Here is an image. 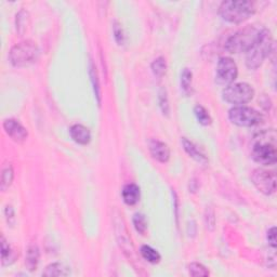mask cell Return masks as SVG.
<instances>
[{"instance_id":"obj_1","label":"cell","mask_w":277,"mask_h":277,"mask_svg":"<svg viewBox=\"0 0 277 277\" xmlns=\"http://www.w3.org/2000/svg\"><path fill=\"white\" fill-rule=\"evenodd\" d=\"M276 132L274 129L265 130L253 138L251 156L256 163L272 166L277 161Z\"/></svg>"},{"instance_id":"obj_2","label":"cell","mask_w":277,"mask_h":277,"mask_svg":"<svg viewBox=\"0 0 277 277\" xmlns=\"http://www.w3.org/2000/svg\"><path fill=\"white\" fill-rule=\"evenodd\" d=\"M219 12L224 21L239 24L255 14L256 7L248 0H229L221 3Z\"/></svg>"},{"instance_id":"obj_3","label":"cell","mask_w":277,"mask_h":277,"mask_svg":"<svg viewBox=\"0 0 277 277\" xmlns=\"http://www.w3.org/2000/svg\"><path fill=\"white\" fill-rule=\"evenodd\" d=\"M274 40L272 34L267 28H263L253 47L247 52L246 65L249 69H257L263 64L273 48Z\"/></svg>"},{"instance_id":"obj_4","label":"cell","mask_w":277,"mask_h":277,"mask_svg":"<svg viewBox=\"0 0 277 277\" xmlns=\"http://www.w3.org/2000/svg\"><path fill=\"white\" fill-rule=\"evenodd\" d=\"M260 33H261V30H259L256 26H247L234 33L225 42L224 48L230 53H242V52L247 53L257 43Z\"/></svg>"},{"instance_id":"obj_5","label":"cell","mask_w":277,"mask_h":277,"mask_svg":"<svg viewBox=\"0 0 277 277\" xmlns=\"http://www.w3.org/2000/svg\"><path fill=\"white\" fill-rule=\"evenodd\" d=\"M39 57V48L36 43L25 40L15 45L9 52V60L15 67H26L37 62Z\"/></svg>"},{"instance_id":"obj_6","label":"cell","mask_w":277,"mask_h":277,"mask_svg":"<svg viewBox=\"0 0 277 277\" xmlns=\"http://www.w3.org/2000/svg\"><path fill=\"white\" fill-rule=\"evenodd\" d=\"M223 100L235 105H244L255 96V89L247 83H236L228 86L222 91Z\"/></svg>"},{"instance_id":"obj_7","label":"cell","mask_w":277,"mask_h":277,"mask_svg":"<svg viewBox=\"0 0 277 277\" xmlns=\"http://www.w3.org/2000/svg\"><path fill=\"white\" fill-rule=\"evenodd\" d=\"M229 118L238 127H255L262 123V114L255 108L244 105L235 106L230 109Z\"/></svg>"},{"instance_id":"obj_8","label":"cell","mask_w":277,"mask_h":277,"mask_svg":"<svg viewBox=\"0 0 277 277\" xmlns=\"http://www.w3.org/2000/svg\"><path fill=\"white\" fill-rule=\"evenodd\" d=\"M238 76V68L233 59L229 56H222L218 62L216 82L218 85L228 87L234 84Z\"/></svg>"},{"instance_id":"obj_9","label":"cell","mask_w":277,"mask_h":277,"mask_svg":"<svg viewBox=\"0 0 277 277\" xmlns=\"http://www.w3.org/2000/svg\"><path fill=\"white\" fill-rule=\"evenodd\" d=\"M251 180L259 192L264 195H272L276 190V176L272 171L256 169L252 172Z\"/></svg>"},{"instance_id":"obj_10","label":"cell","mask_w":277,"mask_h":277,"mask_svg":"<svg viewBox=\"0 0 277 277\" xmlns=\"http://www.w3.org/2000/svg\"><path fill=\"white\" fill-rule=\"evenodd\" d=\"M4 131L15 142H24L28 137V131L21 123L16 119H5L3 123Z\"/></svg>"},{"instance_id":"obj_11","label":"cell","mask_w":277,"mask_h":277,"mask_svg":"<svg viewBox=\"0 0 277 277\" xmlns=\"http://www.w3.org/2000/svg\"><path fill=\"white\" fill-rule=\"evenodd\" d=\"M148 148L153 157L159 163H167L170 158V149L166 143L159 140H151L148 143Z\"/></svg>"},{"instance_id":"obj_12","label":"cell","mask_w":277,"mask_h":277,"mask_svg":"<svg viewBox=\"0 0 277 277\" xmlns=\"http://www.w3.org/2000/svg\"><path fill=\"white\" fill-rule=\"evenodd\" d=\"M69 135L73 140L80 145H87L91 141V132L84 125H73L69 129Z\"/></svg>"},{"instance_id":"obj_13","label":"cell","mask_w":277,"mask_h":277,"mask_svg":"<svg viewBox=\"0 0 277 277\" xmlns=\"http://www.w3.org/2000/svg\"><path fill=\"white\" fill-rule=\"evenodd\" d=\"M121 195H123V199L126 205L135 206L140 200V187L135 183L126 184L123 190H121Z\"/></svg>"},{"instance_id":"obj_14","label":"cell","mask_w":277,"mask_h":277,"mask_svg":"<svg viewBox=\"0 0 277 277\" xmlns=\"http://www.w3.org/2000/svg\"><path fill=\"white\" fill-rule=\"evenodd\" d=\"M182 144L183 148L185 149V152L189 155V157H192L194 160H196L201 165L208 164V158L194 145V143L188 141L186 138H182Z\"/></svg>"},{"instance_id":"obj_15","label":"cell","mask_w":277,"mask_h":277,"mask_svg":"<svg viewBox=\"0 0 277 277\" xmlns=\"http://www.w3.org/2000/svg\"><path fill=\"white\" fill-rule=\"evenodd\" d=\"M39 259H40V252L38 247L36 245H32L28 247L26 251V260H25V265L28 269V271L33 272V271L37 270Z\"/></svg>"},{"instance_id":"obj_16","label":"cell","mask_w":277,"mask_h":277,"mask_svg":"<svg viewBox=\"0 0 277 277\" xmlns=\"http://www.w3.org/2000/svg\"><path fill=\"white\" fill-rule=\"evenodd\" d=\"M71 274L69 268H67L65 264L63 263H51L49 264L46 270L43 272L44 276H49V277H54V276H68Z\"/></svg>"},{"instance_id":"obj_17","label":"cell","mask_w":277,"mask_h":277,"mask_svg":"<svg viewBox=\"0 0 277 277\" xmlns=\"http://www.w3.org/2000/svg\"><path fill=\"white\" fill-rule=\"evenodd\" d=\"M140 253L144 260H146L147 262L152 264H157L161 260L160 253L148 245H143L140 249Z\"/></svg>"},{"instance_id":"obj_18","label":"cell","mask_w":277,"mask_h":277,"mask_svg":"<svg viewBox=\"0 0 277 277\" xmlns=\"http://www.w3.org/2000/svg\"><path fill=\"white\" fill-rule=\"evenodd\" d=\"M15 252L9 245V242L1 237V262L2 265H9L15 261Z\"/></svg>"},{"instance_id":"obj_19","label":"cell","mask_w":277,"mask_h":277,"mask_svg":"<svg viewBox=\"0 0 277 277\" xmlns=\"http://www.w3.org/2000/svg\"><path fill=\"white\" fill-rule=\"evenodd\" d=\"M13 178H14V171L12 166H11V164L4 165L1 173V183H0V188H1L2 192H5V190L10 187L11 184H12Z\"/></svg>"},{"instance_id":"obj_20","label":"cell","mask_w":277,"mask_h":277,"mask_svg":"<svg viewBox=\"0 0 277 277\" xmlns=\"http://www.w3.org/2000/svg\"><path fill=\"white\" fill-rule=\"evenodd\" d=\"M192 82L193 74L188 68H184L181 73V90L184 95L192 94Z\"/></svg>"},{"instance_id":"obj_21","label":"cell","mask_w":277,"mask_h":277,"mask_svg":"<svg viewBox=\"0 0 277 277\" xmlns=\"http://www.w3.org/2000/svg\"><path fill=\"white\" fill-rule=\"evenodd\" d=\"M194 113H195V116L197 118L198 123L203 126H209L212 123V118L210 116L209 112L207 111V109L201 106V105H196L194 107Z\"/></svg>"},{"instance_id":"obj_22","label":"cell","mask_w":277,"mask_h":277,"mask_svg":"<svg viewBox=\"0 0 277 277\" xmlns=\"http://www.w3.org/2000/svg\"><path fill=\"white\" fill-rule=\"evenodd\" d=\"M152 71L156 77L161 78L167 72V63L163 56H159L152 63Z\"/></svg>"},{"instance_id":"obj_23","label":"cell","mask_w":277,"mask_h":277,"mask_svg":"<svg viewBox=\"0 0 277 277\" xmlns=\"http://www.w3.org/2000/svg\"><path fill=\"white\" fill-rule=\"evenodd\" d=\"M132 221H134L135 229L138 234L141 235L145 234L147 230V221L144 215H142V213H136L134 216V219H132Z\"/></svg>"},{"instance_id":"obj_24","label":"cell","mask_w":277,"mask_h":277,"mask_svg":"<svg viewBox=\"0 0 277 277\" xmlns=\"http://www.w3.org/2000/svg\"><path fill=\"white\" fill-rule=\"evenodd\" d=\"M188 274L190 276H209V271L198 262H193L188 265Z\"/></svg>"},{"instance_id":"obj_25","label":"cell","mask_w":277,"mask_h":277,"mask_svg":"<svg viewBox=\"0 0 277 277\" xmlns=\"http://www.w3.org/2000/svg\"><path fill=\"white\" fill-rule=\"evenodd\" d=\"M28 20V12L25 10H21L19 13L16 14V30L19 34H23L26 30Z\"/></svg>"},{"instance_id":"obj_26","label":"cell","mask_w":277,"mask_h":277,"mask_svg":"<svg viewBox=\"0 0 277 277\" xmlns=\"http://www.w3.org/2000/svg\"><path fill=\"white\" fill-rule=\"evenodd\" d=\"M90 77H91V82L93 84V88H94V93L95 96L97 97V103H101V90H100V85H99V79H97L96 76V72L95 68L93 66V64H90Z\"/></svg>"},{"instance_id":"obj_27","label":"cell","mask_w":277,"mask_h":277,"mask_svg":"<svg viewBox=\"0 0 277 277\" xmlns=\"http://www.w3.org/2000/svg\"><path fill=\"white\" fill-rule=\"evenodd\" d=\"M159 106L164 115L169 114V102H168V96H167V92L165 89H160V91H159Z\"/></svg>"},{"instance_id":"obj_28","label":"cell","mask_w":277,"mask_h":277,"mask_svg":"<svg viewBox=\"0 0 277 277\" xmlns=\"http://www.w3.org/2000/svg\"><path fill=\"white\" fill-rule=\"evenodd\" d=\"M114 35H115V39H116L118 45H123L125 42V36H124L123 28L120 27V25L116 24L114 26Z\"/></svg>"},{"instance_id":"obj_29","label":"cell","mask_w":277,"mask_h":277,"mask_svg":"<svg viewBox=\"0 0 277 277\" xmlns=\"http://www.w3.org/2000/svg\"><path fill=\"white\" fill-rule=\"evenodd\" d=\"M267 239H268V241H269V244L271 245V247L276 248V228H275V227L271 228V229L268 231Z\"/></svg>"},{"instance_id":"obj_30","label":"cell","mask_w":277,"mask_h":277,"mask_svg":"<svg viewBox=\"0 0 277 277\" xmlns=\"http://www.w3.org/2000/svg\"><path fill=\"white\" fill-rule=\"evenodd\" d=\"M5 216H7L9 224H11L14 221V210L11 206L5 207Z\"/></svg>"}]
</instances>
